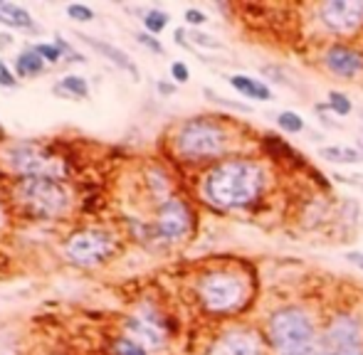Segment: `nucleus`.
Here are the masks:
<instances>
[{"mask_svg":"<svg viewBox=\"0 0 363 355\" xmlns=\"http://www.w3.org/2000/svg\"><path fill=\"white\" fill-rule=\"evenodd\" d=\"M346 260L351 262L353 266H358V269L363 271V252H348V254H346Z\"/></svg>","mask_w":363,"mask_h":355,"instance_id":"obj_32","label":"nucleus"},{"mask_svg":"<svg viewBox=\"0 0 363 355\" xmlns=\"http://www.w3.org/2000/svg\"><path fill=\"white\" fill-rule=\"evenodd\" d=\"M80 39H85L87 45L91 47L94 52H99V55H104L112 64H116L119 69H124V72H129L134 79H139V69L136 64L131 62V57L126 55L124 50H119V47L109 45V42H102V39H94V37H87V35H80Z\"/></svg>","mask_w":363,"mask_h":355,"instance_id":"obj_14","label":"nucleus"},{"mask_svg":"<svg viewBox=\"0 0 363 355\" xmlns=\"http://www.w3.org/2000/svg\"><path fill=\"white\" fill-rule=\"evenodd\" d=\"M55 45L60 47V52H62V55H67L69 60H74V62H85V55H80V52L74 50L67 39L62 37V35H57V37H55Z\"/></svg>","mask_w":363,"mask_h":355,"instance_id":"obj_25","label":"nucleus"},{"mask_svg":"<svg viewBox=\"0 0 363 355\" xmlns=\"http://www.w3.org/2000/svg\"><path fill=\"white\" fill-rule=\"evenodd\" d=\"M57 91H62V94H69V96H80V99L89 96V87H87V82L82 77H74V74L64 77L62 82L57 84Z\"/></svg>","mask_w":363,"mask_h":355,"instance_id":"obj_19","label":"nucleus"},{"mask_svg":"<svg viewBox=\"0 0 363 355\" xmlns=\"http://www.w3.org/2000/svg\"><path fill=\"white\" fill-rule=\"evenodd\" d=\"M114 355H146V348H141L136 340L121 336V338H116V343H114Z\"/></svg>","mask_w":363,"mask_h":355,"instance_id":"obj_22","label":"nucleus"},{"mask_svg":"<svg viewBox=\"0 0 363 355\" xmlns=\"http://www.w3.org/2000/svg\"><path fill=\"white\" fill-rule=\"evenodd\" d=\"M35 52L45 60V62H50V64H55L60 57H62V52H60V47L57 45H35Z\"/></svg>","mask_w":363,"mask_h":355,"instance_id":"obj_26","label":"nucleus"},{"mask_svg":"<svg viewBox=\"0 0 363 355\" xmlns=\"http://www.w3.org/2000/svg\"><path fill=\"white\" fill-rule=\"evenodd\" d=\"M126 331H129L131 340H136L141 348H161L166 340V333L161 328V321L154 318L148 313H139V316H131L126 321Z\"/></svg>","mask_w":363,"mask_h":355,"instance_id":"obj_11","label":"nucleus"},{"mask_svg":"<svg viewBox=\"0 0 363 355\" xmlns=\"http://www.w3.org/2000/svg\"><path fill=\"white\" fill-rule=\"evenodd\" d=\"M198 299L210 313H227L247 299V282L233 271H210L198 282Z\"/></svg>","mask_w":363,"mask_h":355,"instance_id":"obj_4","label":"nucleus"},{"mask_svg":"<svg viewBox=\"0 0 363 355\" xmlns=\"http://www.w3.org/2000/svg\"><path fill=\"white\" fill-rule=\"evenodd\" d=\"M324 161H331V163H358L363 158V153H358L356 148L348 146H326L321 148Z\"/></svg>","mask_w":363,"mask_h":355,"instance_id":"obj_18","label":"nucleus"},{"mask_svg":"<svg viewBox=\"0 0 363 355\" xmlns=\"http://www.w3.org/2000/svg\"><path fill=\"white\" fill-rule=\"evenodd\" d=\"M116 252V237L107 230L74 232L64 244V257L77 266H97L112 260Z\"/></svg>","mask_w":363,"mask_h":355,"instance_id":"obj_6","label":"nucleus"},{"mask_svg":"<svg viewBox=\"0 0 363 355\" xmlns=\"http://www.w3.org/2000/svg\"><path fill=\"white\" fill-rule=\"evenodd\" d=\"M230 146V134L213 118H191L176 134V151L186 161L220 158Z\"/></svg>","mask_w":363,"mask_h":355,"instance_id":"obj_3","label":"nucleus"},{"mask_svg":"<svg viewBox=\"0 0 363 355\" xmlns=\"http://www.w3.org/2000/svg\"><path fill=\"white\" fill-rule=\"evenodd\" d=\"M136 39L141 42L143 47H148L151 52H156V55H163V45H161L159 39L154 37V35H148V33H139Z\"/></svg>","mask_w":363,"mask_h":355,"instance_id":"obj_28","label":"nucleus"},{"mask_svg":"<svg viewBox=\"0 0 363 355\" xmlns=\"http://www.w3.org/2000/svg\"><path fill=\"white\" fill-rule=\"evenodd\" d=\"M42 69H45V60L35 52V47L20 52V57L15 60V72L20 77H35V74H42Z\"/></svg>","mask_w":363,"mask_h":355,"instance_id":"obj_17","label":"nucleus"},{"mask_svg":"<svg viewBox=\"0 0 363 355\" xmlns=\"http://www.w3.org/2000/svg\"><path fill=\"white\" fill-rule=\"evenodd\" d=\"M0 17H6V23L10 28H20V30H35V20L23 6H15V3H6L0 0Z\"/></svg>","mask_w":363,"mask_h":355,"instance_id":"obj_16","label":"nucleus"},{"mask_svg":"<svg viewBox=\"0 0 363 355\" xmlns=\"http://www.w3.org/2000/svg\"><path fill=\"white\" fill-rule=\"evenodd\" d=\"M361 143H363V136H361Z\"/></svg>","mask_w":363,"mask_h":355,"instance_id":"obj_35","label":"nucleus"},{"mask_svg":"<svg viewBox=\"0 0 363 355\" xmlns=\"http://www.w3.org/2000/svg\"><path fill=\"white\" fill-rule=\"evenodd\" d=\"M67 15L72 17V20H77V23H89V20H94V10L87 6H80V3L67 6Z\"/></svg>","mask_w":363,"mask_h":355,"instance_id":"obj_24","label":"nucleus"},{"mask_svg":"<svg viewBox=\"0 0 363 355\" xmlns=\"http://www.w3.org/2000/svg\"><path fill=\"white\" fill-rule=\"evenodd\" d=\"M277 124L279 129L287 131V134H299V131H304V118L294 111H282L277 116Z\"/></svg>","mask_w":363,"mask_h":355,"instance_id":"obj_21","label":"nucleus"},{"mask_svg":"<svg viewBox=\"0 0 363 355\" xmlns=\"http://www.w3.org/2000/svg\"><path fill=\"white\" fill-rule=\"evenodd\" d=\"M170 77L176 79L178 84H186L188 79H191V72H188V67L183 62H173L170 64Z\"/></svg>","mask_w":363,"mask_h":355,"instance_id":"obj_29","label":"nucleus"},{"mask_svg":"<svg viewBox=\"0 0 363 355\" xmlns=\"http://www.w3.org/2000/svg\"><path fill=\"white\" fill-rule=\"evenodd\" d=\"M269 340L277 355H317V331L307 313L284 306L269 318Z\"/></svg>","mask_w":363,"mask_h":355,"instance_id":"obj_2","label":"nucleus"},{"mask_svg":"<svg viewBox=\"0 0 363 355\" xmlns=\"http://www.w3.org/2000/svg\"><path fill=\"white\" fill-rule=\"evenodd\" d=\"M265 183L267 173L260 163L247 158H230L205 175L203 195L215 208L235 210L255 203L265 190Z\"/></svg>","mask_w":363,"mask_h":355,"instance_id":"obj_1","label":"nucleus"},{"mask_svg":"<svg viewBox=\"0 0 363 355\" xmlns=\"http://www.w3.org/2000/svg\"><path fill=\"white\" fill-rule=\"evenodd\" d=\"M17 84L15 74L6 67V62H0V87H6V89H12Z\"/></svg>","mask_w":363,"mask_h":355,"instance_id":"obj_30","label":"nucleus"},{"mask_svg":"<svg viewBox=\"0 0 363 355\" xmlns=\"http://www.w3.org/2000/svg\"><path fill=\"white\" fill-rule=\"evenodd\" d=\"M324 67L329 69V72H334L336 77L351 79L363 69V55L351 50V47L334 45L324 52Z\"/></svg>","mask_w":363,"mask_h":355,"instance_id":"obj_12","label":"nucleus"},{"mask_svg":"<svg viewBox=\"0 0 363 355\" xmlns=\"http://www.w3.org/2000/svg\"><path fill=\"white\" fill-rule=\"evenodd\" d=\"M15 192L30 215L47 217V220L64 215L69 205L67 190L60 185V181H52V178H23L17 183Z\"/></svg>","mask_w":363,"mask_h":355,"instance_id":"obj_5","label":"nucleus"},{"mask_svg":"<svg viewBox=\"0 0 363 355\" xmlns=\"http://www.w3.org/2000/svg\"><path fill=\"white\" fill-rule=\"evenodd\" d=\"M8 165L15 173H20L23 178H52L60 181L64 178V163L62 158L52 156L45 148L30 146V143H17L8 151L6 156Z\"/></svg>","mask_w":363,"mask_h":355,"instance_id":"obj_7","label":"nucleus"},{"mask_svg":"<svg viewBox=\"0 0 363 355\" xmlns=\"http://www.w3.org/2000/svg\"><path fill=\"white\" fill-rule=\"evenodd\" d=\"M329 107L334 109V113H339V116H348V113H351V102H348V96L341 94V91H329Z\"/></svg>","mask_w":363,"mask_h":355,"instance_id":"obj_23","label":"nucleus"},{"mask_svg":"<svg viewBox=\"0 0 363 355\" xmlns=\"http://www.w3.org/2000/svg\"><path fill=\"white\" fill-rule=\"evenodd\" d=\"M0 225H3V210H0Z\"/></svg>","mask_w":363,"mask_h":355,"instance_id":"obj_34","label":"nucleus"},{"mask_svg":"<svg viewBox=\"0 0 363 355\" xmlns=\"http://www.w3.org/2000/svg\"><path fill=\"white\" fill-rule=\"evenodd\" d=\"M208 355H260V340L255 333L230 331L213 343Z\"/></svg>","mask_w":363,"mask_h":355,"instance_id":"obj_13","label":"nucleus"},{"mask_svg":"<svg viewBox=\"0 0 363 355\" xmlns=\"http://www.w3.org/2000/svg\"><path fill=\"white\" fill-rule=\"evenodd\" d=\"M230 84H233L235 91H240L247 99H257V102H272V91L269 87L262 84L260 79H252L247 74H233L230 77Z\"/></svg>","mask_w":363,"mask_h":355,"instance_id":"obj_15","label":"nucleus"},{"mask_svg":"<svg viewBox=\"0 0 363 355\" xmlns=\"http://www.w3.org/2000/svg\"><path fill=\"white\" fill-rule=\"evenodd\" d=\"M319 17L331 33H353L363 25V0H329L319 8Z\"/></svg>","mask_w":363,"mask_h":355,"instance_id":"obj_9","label":"nucleus"},{"mask_svg":"<svg viewBox=\"0 0 363 355\" xmlns=\"http://www.w3.org/2000/svg\"><path fill=\"white\" fill-rule=\"evenodd\" d=\"M191 222L193 215L188 210V205L178 197H168L159 208V217H156V230L163 237L166 242H178L191 232Z\"/></svg>","mask_w":363,"mask_h":355,"instance_id":"obj_10","label":"nucleus"},{"mask_svg":"<svg viewBox=\"0 0 363 355\" xmlns=\"http://www.w3.org/2000/svg\"><path fill=\"white\" fill-rule=\"evenodd\" d=\"M168 12L163 10H146V15H143V28L148 30V35H159L163 33L166 28H168Z\"/></svg>","mask_w":363,"mask_h":355,"instance_id":"obj_20","label":"nucleus"},{"mask_svg":"<svg viewBox=\"0 0 363 355\" xmlns=\"http://www.w3.org/2000/svg\"><path fill=\"white\" fill-rule=\"evenodd\" d=\"M317 355H363V328L351 316H334L319 340Z\"/></svg>","mask_w":363,"mask_h":355,"instance_id":"obj_8","label":"nucleus"},{"mask_svg":"<svg viewBox=\"0 0 363 355\" xmlns=\"http://www.w3.org/2000/svg\"><path fill=\"white\" fill-rule=\"evenodd\" d=\"M205 12H200V10H195V8H188L186 10V23L188 25H193V28H198V25H205Z\"/></svg>","mask_w":363,"mask_h":355,"instance_id":"obj_31","label":"nucleus"},{"mask_svg":"<svg viewBox=\"0 0 363 355\" xmlns=\"http://www.w3.org/2000/svg\"><path fill=\"white\" fill-rule=\"evenodd\" d=\"M159 91H161V94H173V91H176V87H173V84H166V82H161V84H159Z\"/></svg>","mask_w":363,"mask_h":355,"instance_id":"obj_33","label":"nucleus"},{"mask_svg":"<svg viewBox=\"0 0 363 355\" xmlns=\"http://www.w3.org/2000/svg\"><path fill=\"white\" fill-rule=\"evenodd\" d=\"M191 39H193L195 45L200 47H208V50H222V45L218 42L215 37H210V35H203V33H191Z\"/></svg>","mask_w":363,"mask_h":355,"instance_id":"obj_27","label":"nucleus"}]
</instances>
